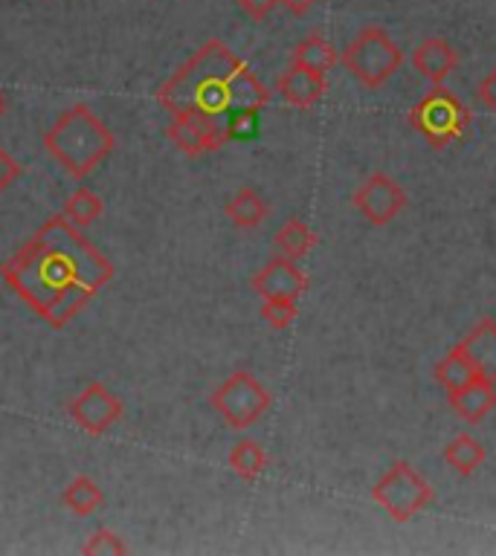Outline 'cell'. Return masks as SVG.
<instances>
[{
  "mask_svg": "<svg viewBox=\"0 0 496 556\" xmlns=\"http://www.w3.org/2000/svg\"><path fill=\"white\" fill-rule=\"evenodd\" d=\"M0 276L38 319L61 330L111 285L113 264L78 226L64 215H52L3 261Z\"/></svg>",
  "mask_w": 496,
  "mask_h": 556,
  "instance_id": "cell-1",
  "label": "cell"
},
{
  "mask_svg": "<svg viewBox=\"0 0 496 556\" xmlns=\"http://www.w3.org/2000/svg\"><path fill=\"white\" fill-rule=\"evenodd\" d=\"M157 102L172 116L230 119L233 113L268 108L270 90L224 41L212 38L165 78L157 90Z\"/></svg>",
  "mask_w": 496,
  "mask_h": 556,
  "instance_id": "cell-2",
  "label": "cell"
},
{
  "mask_svg": "<svg viewBox=\"0 0 496 556\" xmlns=\"http://www.w3.org/2000/svg\"><path fill=\"white\" fill-rule=\"evenodd\" d=\"M116 137L104 119L87 104H73L44 134V151L61 165V172L85 180L113 154Z\"/></svg>",
  "mask_w": 496,
  "mask_h": 556,
  "instance_id": "cell-3",
  "label": "cell"
},
{
  "mask_svg": "<svg viewBox=\"0 0 496 556\" xmlns=\"http://www.w3.org/2000/svg\"><path fill=\"white\" fill-rule=\"evenodd\" d=\"M409 125L421 134L433 148H447L459 142L470 128V111L459 102V96L447 87L433 85L421 102L409 111Z\"/></svg>",
  "mask_w": 496,
  "mask_h": 556,
  "instance_id": "cell-4",
  "label": "cell"
},
{
  "mask_svg": "<svg viewBox=\"0 0 496 556\" xmlns=\"http://www.w3.org/2000/svg\"><path fill=\"white\" fill-rule=\"evenodd\" d=\"M343 64L363 87H383L404 64V52L381 26H365L343 50Z\"/></svg>",
  "mask_w": 496,
  "mask_h": 556,
  "instance_id": "cell-5",
  "label": "cell"
},
{
  "mask_svg": "<svg viewBox=\"0 0 496 556\" xmlns=\"http://www.w3.org/2000/svg\"><path fill=\"white\" fill-rule=\"evenodd\" d=\"M209 406L215 408L218 417L230 429L244 432L268 415L270 406H273V394L250 371H233L209 394Z\"/></svg>",
  "mask_w": 496,
  "mask_h": 556,
  "instance_id": "cell-6",
  "label": "cell"
},
{
  "mask_svg": "<svg viewBox=\"0 0 496 556\" xmlns=\"http://www.w3.org/2000/svg\"><path fill=\"white\" fill-rule=\"evenodd\" d=\"M433 495V484L407 460L392 464L372 490L374 504L383 507V513H389L392 521H409L418 516L424 507H430Z\"/></svg>",
  "mask_w": 496,
  "mask_h": 556,
  "instance_id": "cell-7",
  "label": "cell"
},
{
  "mask_svg": "<svg viewBox=\"0 0 496 556\" xmlns=\"http://www.w3.org/2000/svg\"><path fill=\"white\" fill-rule=\"evenodd\" d=\"M67 415L82 432L99 438V434L111 432L125 417V403L104 382H87L85 389L67 403Z\"/></svg>",
  "mask_w": 496,
  "mask_h": 556,
  "instance_id": "cell-8",
  "label": "cell"
},
{
  "mask_svg": "<svg viewBox=\"0 0 496 556\" xmlns=\"http://www.w3.org/2000/svg\"><path fill=\"white\" fill-rule=\"evenodd\" d=\"M165 137L186 156H203L215 154L230 142V128L226 119L215 116H172Z\"/></svg>",
  "mask_w": 496,
  "mask_h": 556,
  "instance_id": "cell-9",
  "label": "cell"
},
{
  "mask_svg": "<svg viewBox=\"0 0 496 556\" xmlns=\"http://www.w3.org/2000/svg\"><path fill=\"white\" fill-rule=\"evenodd\" d=\"M351 203L372 226H386L407 208V191L389 174L377 172L357 186Z\"/></svg>",
  "mask_w": 496,
  "mask_h": 556,
  "instance_id": "cell-10",
  "label": "cell"
},
{
  "mask_svg": "<svg viewBox=\"0 0 496 556\" xmlns=\"http://www.w3.org/2000/svg\"><path fill=\"white\" fill-rule=\"evenodd\" d=\"M252 290L261 299H296L308 290V276L290 258H273L252 276Z\"/></svg>",
  "mask_w": 496,
  "mask_h": 556,
  "instance_id": "cell-11",
  "label": "cell"
},
{
  "mask_svg": "<svg viewBox=\"0 0 496 556\" xmlns=\"http://www.w3.org/2000/svg\"><path fill=\"white\" fill-rule=\"evenodd\" d=\"M276 93L282 96V102L296 108V111H308V108H313L325 96V76L313 73V70L299 67V64H290L278 76Z\"/></svg>",
  "mask_w": 496,
  "mask_h": 556,
  "instance_id": "cell-12",
  "label": "cell"
},
{
  "mask_svg": "<svg viewBox=\"0 0 496 556\" xmlns=\"http://www.w3.org/2000/svg\"><path fill=\"white\" fill-rule=\"evenodd\" d=\"M412 67L430 85H444L452 70L459 67V52L452 50V43L444 41V38H424L412 52Z\"/></svg>",
  "mask_w": 496,
  "mask_h": 556,
  "instance_id": "cell-13",
  "label": "cell"
},
{
  "mask_svg": "<svg viewBox=\"0 0 496 556\" xmlns=\"http://www.w3.org/2000/svg\"><path fill=\"white\" fill-rule=\"evenodd\" d=\"M479 377L496 382V319H479L459 342Z\"/></svg>",
  "mask_w": 496,
  "mask_h": 556,
  "instance_id": "cell-14",
  "label": "cell"
},
{
  "mask_svg": "<svg viewBox=\"0 0 496 556\" xmlns=\"http://www.w3.org/2000/svg\"><path fill=\"white\" fill-rule=\"evenodd\" d=\"M450 408L464 424H482L496 408V382L476 377L468 386L450 391Z\"/></svg>",
  "mask_w": 496,
  "mask_h": 556,
  "instance_id": "cell-15",
  "label": "cell"
},
{
  "mask_svg": "<svg viewBox=\"0 0 496 556\" xmlns=\"http://www.w3.org/2000/svg\"><path fill=\"white\" fill-rule=\"evenodd\" d=\"M224 212L238 229H259V226L268 220L270 206L259 191L250 189V186H244V189H238L233 198L226 200Z\"/></svg>",
  "mask_w": 496,
  "mask_h": 556,
  "instance_id": "cell-16",
  "label": "cell"
},
{
  "mask_svg": "<svg viewBox=\"0 0 496 556\" xmlns=\"http://www.w3.org/2000/svg\"><path fill=\"white\" fill-rule=\"evenodd\" d=\"M485 458H487L485 446H482V443L468 432L456 434V438L444 446V464H447V467L461 478L473 476V472L485 464Z\"/></svg>",
  "mask_w": 496,
  "mask_h": 556,
  "instance_id": "cell-17",
  "label": "cell"
},
{
  "mask_svg": "<svg viewBox=\"0 0 496 556\" xmlns=\"http://www.w3.org/2000/svg\"><path fill=\"white\" fill-rule=\"evenodd\" d=\"M61 504L67 507L73 516L85 519L90 513H96L104 504V490L99 481L90 476H76L64 490H61Z\"/></svg>",
  "mask_w": 496,
  "mask_h": 556,
  "instance_id": "cell-18",
  "label": "cell"
},
{
  "mask_svg": "<svg viewBox=\"0 0 496 556\" xmlns=\"http://www.w3.org/2000/svg\"><path fill=\"white\" fill-rule=\"evenodd\" d=\"M226 460H230V469H233L235 476L247 481V484H256L261 472L268 469V452H264V446L259 441H252V438H241V441L235 443Z\"/></svg>",
  "mask_w": 496,
  "mask_h": 556,
  "instance_id": "cell-19",
  "label": "cell"
},
{
  "mask_svg": "<svg viewBox=\"0 0 496 556\" xmlns=\"http://www.w3.org/2000/svg\"><path fill=\"white\" fill-rule=\"evenodd\" d=\"M273 243H276L278 255L296 261V258H305V255L313 250L317 235H313V229L305 224L302 217H290V220L282 224V229L276 232Z\"/></svg>",
  "mask_w": 496,
  "mask_h": 556,
  "instance_id": "cell-20",
  "label": "cell"
},
{
  "mask_svg": "<svg viewBox=\"0 0 496 556\" xmlns=\"http://www.w3.org/2000/svg\"><path fill=\"white\" fill-rule=\"evenodd\" d=\"M290 64H299V67L313 70V73H322V76H325V73L337 64V50H334L322 35L311 33L294 47V61H290Z\"/></svg>",
  "mask_w": 496,
  "mask_h": 556,
  "instance_id": "cell-21",
  "label": "cell"
},
{
  "mask_svg": "<svg viewBox=\"0 0 496 556\" xmlns=\"http://www.w3.org/2000/svg\"><path fill=\"white\" fill-rule=\"evenodd\" d=\"M433 377H435V382H438V386H442V389L450 394V391L461 389V386H468L470 380H476L479 374H476V368L470 365L468 356H464V351L456 345L450 354L444 356L442 363L435 365Z\"/></svg>",
  "mask_w": 496,
  "mask_h": 556,
  "instance_id": "cell-22",
  "label": "cell"
},
{
  "mask_svg": "<svg viewBox=\"0 0 496 556\" xmlns=\"http://www.w3.org/2000/svg\"><path fill=\"white\" fill-rule=\"evenodd\" d=\"M61 215L67 217L73 226H78V229H85V226H94L104 215V200L90 189H76L64 200Z\"/></svg>",
  "mask_w": 496,
  "mask_h": 556,
  "instance_id": "cell-23",
  "label": "cell"
},
{
  "mask_svg": "<svg viewBox=\"0 0 496 556\" xmlns=\"http://www.w3.org/2000/svg\"><path fill=\"white\" fill-rule=\"evenodd\" d=\"M82 554L85 556H122L128 554V545H125V539L111 528H96L87 542L82 545Z\"/></svg>",
  "mask_w": 496,
  "mask_h": 556,
  "instance_id": "cell-24",
  "label": "cell"
},
{
  "mask_svg": "<svg viewBox=\"0 0 496 556\" xmlns=\"http://www.w3.org/2000/svg\"><path fill=\"white\" fill-rule=\"evenodd\" d=\"M261 319L268 321L270 328L285 330L290 328L299 316V304L296 299H261Z\"/></svg>",
  "mask_w": 496,
  "mask_h": 556,
  "instance_id": "cell-25",
  "label": "cell"
},
{
  "mask_svg": "<svg viewBox=\"0 0 496 556\" xmlns=\"http://www.w3.org/2000/svg\"><path fill=\"white\" fill-rule=\"evenodd\" d=\"M21 172H24V168H21V163H17L15 156L9 154L7 148H0V194L21 177Z\"/></svg>",
  "mask_w": 496,
  "mask_h": 556,
  "instance_id": "cell-26",
  "label": "cell"
},
{
  "mask_svg": "<svg viewBox=\"0 0 496 556\" xmlns=\"http://www.w3.org/2000/svg\"><path fill=\"white\" fill-rule=\"evenodd\" d=\"M276 3L278 0H238V9H241L250 21H264V17L276 9Z\"/></svg>",
  "mask_w": 496,
  "mask_h": 556,
  "instance_id": "cell-27",
  "label": "cell"
},
{
  "mask_svg": "<svg viewBox=\"0 0 496 556\" xmlns=\"http://www.w3.org/2000/svg\"><path fill=\"white\" fill-rule=\"evenodd\" d=\"M479 102L485 104L487 111L496 113V70H491L482 81H479Z\"/></svg>",
  "mask_w": 496,
  "mask_h": 556,
  "instance_id": "cell-28",
  "label": "cell"
},
{
  "mask_svg": "<svg viewBox=\"0 0 496 556\" xmlns=\"http://www.w3.org/2000/svg\"><path fill=\"white\" fill-rule=\"evenodd\" d=\"M317 3H320V0H278V7H285L287 12H290V15H296V17L308 15V12H311Z\"/></svg>",
  "mask_w": 496,
  "mask_h": 556,
  "instance_id": "cell-29",
  "label": "cell"
},
{
  "mask_svg": "<svg viewBox=\"0 0 496 556\" xmlns=\"http://www.w3.org/2000/svg\"><path fill=\"white\" fill-rule=\"evenodd\" d=\"M3 113H7V93L0 90V119H3Z\"/></svg>",
  "mask_w": 496,
  "mask_h": 556,
  "instance_id": "cell-30",
  "label": "cell"
}]
</instances>
